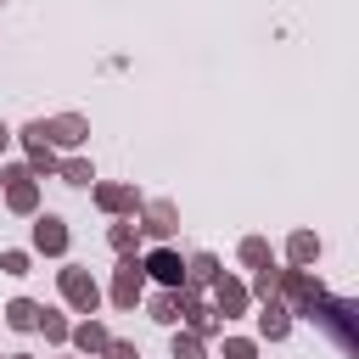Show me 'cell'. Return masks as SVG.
Masks as SVG:
<instances>
[{"instance_id":"cell-1","label":"cell","mask_w":359,"mask_h":359,"mask_svg":"<svg viewBox=\"0 0 359 359\" xmlns=\"http://www.w3.org/2000/svg\"><path fill=\"white\" fill-rule=\"evenodd\" d=\"M62 292H68L79 309H96V287H90V275H79V269H68V275H62Z\"/></svg>"},{"instance_id":"cell-2","label":"cell","mask_w":359,"mask_h":359,"mask_svg":"<svg viewBox=\"0 0 359 359\" xmlns=\"http://www.w3.org/2000/svg\"><path fill=\"white\" fill-rule=\"evenodd\" d=\"M146 269H152V275H157V281H168V287H180V281H186V264H180L174 253H157V258H152Z\"/></svg>"},{"instance_id":"cell-3","label":"cell","mask_w":359,"mask_h":359,"mask_svg":"<svg viewBox=\"0 0 359 359\" xmlns=\"http://www.w3.org/2000/svg\"><path fill=\"white\" fill-rule=\"evenodd\" d=\"M135 298H141V264H124V269H118V303L129 309Z\"/></svg>"},{"instance_id":"cell-4","label":"cell","mask_w":359,"mask_h":359,"mask_svg":"<svg viewBox=\"0 0 359 359\" xmlns=\"http://www.w3.org/2000/svg\"><path fill=\"white\" fill-rule=\"evenodd\" d=\"M39 247H45V253H62V247H68L62 219H39Z\"/></svg>"},{"instance_id":"cell-5","label":"cell","mask_w":359,"mask_h":359,"mask_svg":"<svg viewBox=\"0 0 359 359\" xmlns=\"http://www.w3.org/2000/svg\"><path fill=\"white\" fill-rule=\"evenodd\" d=\"M6 314H12V326H17V331H28V326H39V309H34V303H12Z\"/></svg>"},{"instance_id":"cell-6","label":"cell","mask_w":359,"mask_h":359,"mask_svg":"<svg viewBox=\"0 0 359 359\" xmlns=\"http://www.w3.org/2000/svg\"><path fill=\"white\" fill-rule=\"evenodd\" d=\"M12 180H17V186H12V208L28 213V208H34V186H28V174H12Z\"/></svg>"},{"instance_id":"cell-7","label":"cell","mask_w":359,"mask_h":359,"mask_svg":"<svg viewBox=\"0 0 359 359\" xmlns=\"http://www.w3.org/2000/svg\"><path fill=\"white\" fill-rule=\"evenodd\" d=\"M45 135H57V141H62V146H73V141H79V135H84V124H79V118H62L57 129H45Z\"/></svg>"},{"instance_id":"cell-8","label":"cell","mask_w":359,"mask_h":359,"mask_svg":"<svg viewBox=\"0 0 359 359\" xmlns=\"http://www.w3.org/2000/svg\"><path fill=\"white\" fill-rule=\"evenodd\" d=\"M180 309H186V303H180L174 292H163V298L152 303V314H157V320H180Z\"/></svg>"},{"instance_id":"cell-9","label":"cell","mask_w":359,"mask_h":359,"mask_svg":"<svg viewBox=\"0 0 359 359\" xmlns=\"http://www.w3.org/2000/svg\"><path fill=\"white\" fill-rule=\"evenodd\" d=\"M314 253H320V247H314V236H292V258H298V264H309Z\"/></svg>"},{"instance_id":"cell-10","label":"cell","mask_w":359,"mask_h":359,"mask_svg":"<svg viewBox=\"0 0 359 359\" xmlns=\"http://www.w3.org/2000/svg\"><path fill=\"white\" fill-rule=\"evenodd\" d=\"M264 331L281 337V331H287V309H269V314H264Z\"/></svg>"},{"instance_id":"cell-11","label":"cell","mask_w":359,"mask_h":359,"mask_svg":"<svg viewBox=\"0 0 359 359\" xmlns=\"http://www.w3.org/2000/svg\"><path fill=\"white\" fill-rule=\"evenodd\" d=\"M168 219H174L168 208H152V224H146V231H152V236H163V231H168Z\"/></svg>"},{"instance_id":"cell-12","label":"cell","mask_w":359,"mask_h":359,"mask_svg":"<svg viewBox=\"0 0 359 359\" xmlns=\"http://www.w3.org/2000/svg\"><path fill=\"white\" fill-rule=\"evenodd\" d=\"M0 269H12V275H23V269H28V258H23V253H6V258H0Z\"/></svg>"},{"instance_id":"cell-13","label":"cell","mask_w":359,"mask_h":359,"mask_svg":"<svg viewBox=\"0 0 359 359\" xmlns=\"http://www.w3.org/2000/svg\"><path fill=\"white\" fill-rule=\"evenodd\" d=\"M219 303L224 309H242V287H219Z\"/></svg>"},{"instance_id":"cell-14","label":"cell","mask_w":359,"mask_h":359,"mask_svg":"<svg viewBox=\"0 0 359 359\" xmlns=\"http://www.w3.org/2000/svg\"><path fill=\"white\" fill-rule=\"evenodd\" d=\"M174 359H197V342H174Z\"/></svg>"},{"instance_id":"cell-15","label":"cell","mask_w":359,"mask_h":359,"mask_svg":"<svg viewBox=\"0 0 359 359\" xmlns=\"http://www.w3.org/2000/svg\"><path fill=\"white\" fill-rule=\"evenodd\" d=\"M113 359H135V348L129 342H113Z\"/></svg>"},{"instance_id":"cell-16","label":"cell","mask_w":359,"mask_h":359,"mask_svg":"<svg viewBox=\"0 0 359 359\" xmlns=\"http://www.w3.org/2000/svg\"><path fill=\"white\" fill-rule=\"evenodd\" d=\"M0 146H6V129H0Z\"/></svg>"}]
</instances>
